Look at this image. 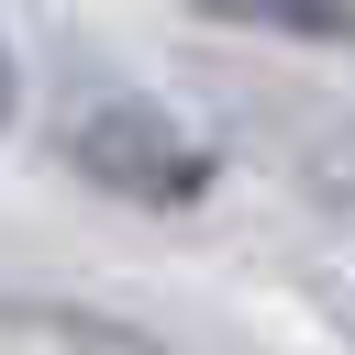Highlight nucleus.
Wrapping results in <instances>:
<instances>
[{"label": "nucleus", "instance_id": "1", "mask_svg": "<svg viewBox=\"0 0 355 355\" xmlns=\"http://www.w3.org/2000/svg\"><path fill=\"white\" fill-rule=\"evenodd\" d=\"M55 155H67L100 200H133V211H200L211 178H222V155H211L178 111H155V100H133V89L78 100L67 133H55Z\"/></svg>", "mask_w": 355, "mask_h": 355}, {"label": "nucleus", "instance_id": "2", "mask_svg": "<svg viewBox=\"0 0 355 355\" xmlns=\"http://www.w3.org/2000/svg\"><path fill=\"white\" fill-rule=\"evenodd\" d=\"M222 33H277V44H355V0H178Z\"/></svg>", "mask_w": 355, "mask_h": 355}, {"label": "nucleus", "instance_id": "3", "mask_svg": "<svg viewBox=\"0 0 355 355\" xmlns=\"http://www.w3.org/2000/svg\"><path fill=\"white\" fill-rule=\"evenodd\" d=\"M11 111H22V55H11V33H0V133H11Z\"/></svg>", "mask_w": 355, "mask_h": 355}]
</instances>
